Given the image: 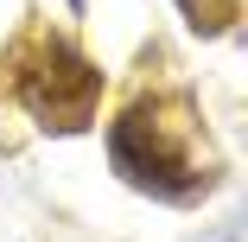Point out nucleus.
<instances>
[{
	"label": "nucleus",
	"mask_w": 248,
	"mask_h": 242,
	"mask_svg": "<svg viewBox=\"0 0 248 242\" xmlns=\"http://www.w3.org/2000/svg\"><path fill=\"white\" fill-rule=\"evenodd\" d=\"M7 70H13L7 77L13 102L38 128H51V134H77L102 109V64H95L77 38H64V32H32L13 51Z\"/></svg>",
	"instance_id": "2"
},
{
	"label": "nucleus",
	"mask_w": 248,
	"mask_h": 242,
	"mask_svg": "<svg viewBox=\"0 0 248 242\" xmlns=\"http://www.w3.org/2000/svg\"><path fill=\"white\" fill-rule=\"evenodd\" d=\"M178 7H185V19L197 32H223V7H217V0H178Z\"/></svg>",
	"instance_id": "3"
},
{
	"label": "nucleus",
	"mask_w": 248,
	"mask_h": 242,
	"mask_svg": "<svg viewBox=\"0 0 248 242\" xmlns=\"http://www.w3.org/2000/svg\"><path fill=\"white\" fill-rule=\"evenodd\" d=\"M108 160L134 191L166 204H191L217 185V160L204 153V115L185 89L134 96L108 121Z\"/></svg>",
	"instance_id": "1"
},
{
	"label": "nucleus",
	"mask_w": 248,
	"mask_h": 242,
	"mask_svg": "<svg viewBox=\"0 0 248 242\" xmlns=\"http://www.w3.org/2000/svg\"><path fill=\"white\" fill-rule=\"evenodd\" d=\"M70 7H83V0H70Z\"/></svg>",
	"instance_id": "4"
}]
</instances>
